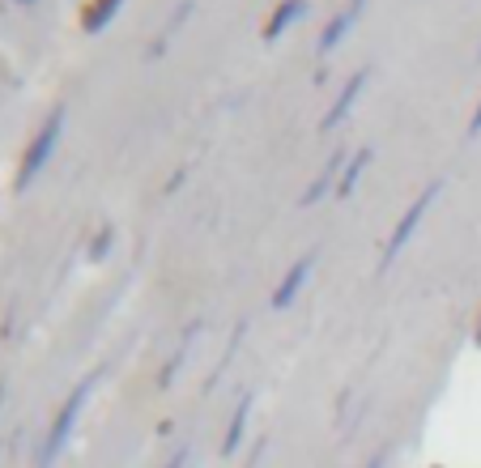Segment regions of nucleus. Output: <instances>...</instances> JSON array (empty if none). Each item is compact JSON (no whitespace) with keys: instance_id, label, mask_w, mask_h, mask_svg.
Returning <instances> with one entry per match:
<instances>
[{"instance_id":"1","label":"nucleus","mask_w":481,"mask_h":468,"mask_svg":"<svg viewBox=\"0 0 481 468\" xmlns=\"http://www.w3.org/2000/svg\"><path fill=\"white\" fill-rule=\"evenodd\" d=\"M60 132H65V111L56 107V111L43 119V128L34 132V141L26 146V154H22V166H17V192H26V188L34 183V175L51 162L56 146H60Z\"/></svg>"},{"instance_id":"2","label":"nucleus","mask_w":481,"mask_h":468,"mask_svg":"<svg viewBox=\"0 0 481 468\" xmlns=\"http://www.w3.org/2000/svg\"><path fill=\"white\" fill-rule=\"evenodd\" d=\"M439 192H443V179H434V183H426V188H422V196H417L414 205H409V213H405L401 222H396V230H392V239H387V247H384V260H379V269H387V264H392V260L405 252V243L414 239V230L422 226V217L431 213V205L439 200Z\"/></svg>"},{"instance_id":"3","label":"nucleus","mask_w":481,"mask_h":468,"mask_svg":"<svg viewBox=\"0 0 481 468\" xmlns=\"http://www.w3.org/2000/svg\"><path fill=\"white\" fill-rule=\"evenodd\" d=\"M362 9H367V0H345V9H341V13L320 31V56H328L333 48H341V39H345V34L358 26Z\"/></svg>"},{"instance_id":"4","label":"nucleus","mask_w":481,"mask_h":468,"mask_svg":"<svg viewBox=\"0 0 481 468\" xmlns=\"http://www.w3.org/2000/svg\"><path fill=\"white\" fill-rule=\"evenodd\" d=\"M345 166H350V154L345 149H333V158L320 166V175L311 179V188L303 192V205H316V200H324V196L333 192V183H341V175H345Z\"/></svg>"},{"instance_id":"5","label":"nucleus","mask_w":481,"mask_h":468,"mask_svg":"<svg viewBox=\"0 0 481 468\" xmlns=\"http://www.w3.org/2000/svg\"><path fill=\"white\" fill-rule=\"evenodd\" d=\"M367 68H362V73H353L350 81H345V85H341V94H337V102H333V107H328V115H324L320 119V128H337L341 119H345V115L353 111V102H358V94H362V90H367Z\"/></svg>"},{"instance_id":"6","label":"nucleus","mask_w":481,"mask_h":468,"mask_svg":"<svg viewBox=\"0 0 481 468\" xmlns=\"http://www.w3.org/2000/svg\"><path fill=\"white\" fill-rule=\"evenodd\" d=\"M311 269H316V252H307L298 264H289V273L281 277V286H277V294H273V307H289V303L298 298V290L307 286Z\"/></svg>"},{"instance_id":"7","label":"nucleus","mask_w":481,"mask_h":468,"mask_svg":"<svg viewBox=\"0 0 481 468\" xmlns=\"http://www.w3.org/2000/svg\"><path fill=\"white\" fill-rule=\"evenodd\" d=\"M303 9H307V0H281L273 13H269V22H264L260 39H264V43H277V39L294 26V17H303Z\"/></svg>"},{"instance_id":"8","label":"nucleus","mask_w":481,"mask_h":468,"mask_svg":"<svg viewBox=\"0 0 481 468\" xmlns=\"http://www.w3.org/2000/svg\"><path fill=\"white\" fill-rule=\"evenodd\" d=\"M124 9V0H90L85 13H81V31L85 34H98L102 26H111V17Z\"/></svg>"},{"instance_id":"9","label":"nucleus","mask_w":481,"mask_h":468,"mask_svg":"<svg viewBox=\"0 0 481 468\" xmlns=\"http://www.w3.org/2000/svg\"><path fill=\"white\" fill-rule=\"evenodd\" d=\"M85 388H90V384H81V388L73 392V401L65 404V413H60V418H56V426H51V435H48V460H51V455H56V447H60V443H65L68 426H73V418H77L81 401H85Z\"/></svg>"},{"instance_id":"10","label":"nucleus","mask_w":481,"mask_h":468,"mask_svg":"<svg viewBox=\"0 0 481 468\" xmlns=\"http://www.w3.org/2000/svg\"><path fill=\"white\" fill-rule=\"evenodd\" d=\"M370 166V149H358L350 158V166H345V175H341V183H337V196H350L353 188H358V179H362V171Z\"/></svg>"},{"instance_id":"11","label":"nucleus","mask_w":481,"mask_h":468,"mask_svg":"<svg viewBox=\"0 0 481 468\" xmlns=\"http://www.w3.org/2000/svg\"><path fill=\"white\" fill-rule=\"evenodd\" d=\"M188 13H192V4H188V0H183V4H179L175 13H171V26H166V31L158 34V39H154V43H149V60H158L162 51H166V43H171V34L179 31V26H183V22H188Z\"/></svg>"},{"instance_id":"12","label":"nucleus","mask_w":481,"mask_h":468,"mask_svg":"<svg viewBox=\"0 0 481 468\" xmlns=\"http://www.w3.org/2000/svg\"><path fill=\"white\" fill-rule=\"evenodd\" d=\"M111 239H115V226H102V230H98V239L90 243V260H102V256H107Z\"/></svg>"},{"instance_id":"13","label":"nucleus","mask_w":481,"mask_h":468,"mask_svg":"<svg viewBox=\"0 0 481 468\" xmlns=\"http://www.w3.org/2000/svg\"><path fill=\"white\" fill-rule=\"evenodd\" d=\"M468 132H473V137H477V132H481V102H477V115L468 119Z\"/></svg>"},{"instance_id":"14","label":"nucleus","mask_w":481,"mask_h":468,"mask_svg":"<svg viewBox=\"0 0 481 468\" xmlns=\"http://www.w3.org/2000/svg\"><path fill=\"white\" fill-rule=\"evenodd\" d=\"M477 345H481V328H477Z\"/></svg>"},{"instance_id":"15","label":"nucleus","mask_w":481,"mask_h":468,"mask_svg":"<svg viewBox=\"0 0 481 468\" xmlns=\"http://www.w3.org/2000/svg\"><path fill=\"white\" fill-rule=\"evenodd\" d=\"M22 4H34V0H22Z\"/></svg>"}]
</instances>
